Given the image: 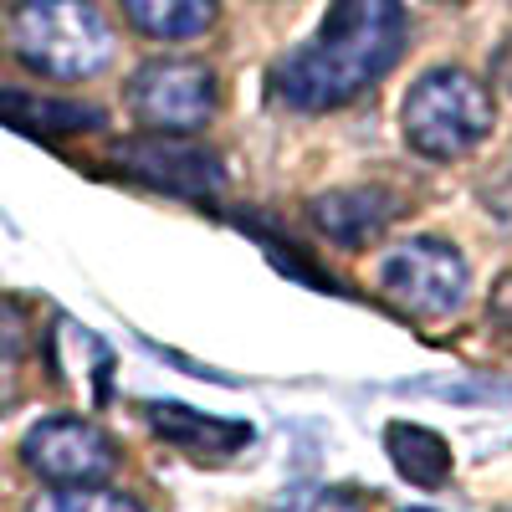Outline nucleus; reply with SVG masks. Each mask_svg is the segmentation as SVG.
Masks as SVG:
<instances>
[{
  "label": "nucleus",
  "instance_id": "obj_8",
  "mask_svg": "<svg viewBox=\"0 0 512 512\" xmlns=\"http://www.w3.org/2000/svg\"><path fill=\"white\" fill-rule=\"evenodd\" d=\"M313 226L333 246H369L384 236V226L405 216V200L384 185H349V190H323L313 205Z\"/></svg>",
  "mask_w": 512,
  "mask_h": 512
},
{
  "label": "nucleus",
  "instance_id": "obj_2",
  "mask_svg": "<svg viewBox=\"0 0 512 512\" xmlns=\"http://www.w3.org/2000/svg\"><path fill=\"white\" fill-rule=\"evenodd\" d=\"M497 123L487 82L466 67H431L410 82L400 103V128L405 144L425 159H461L472 154Z\"/></svg>",
  "mask_w": 512,
  "mask_h": 512
},
{
  "label": "nucleus",
  "instance_id": "obj_12",
  "mask_svg": "<svg viewBox=\"0 0 512 512\" xmlns=\"http://www.w3.org/2000/svg\"><path fill=\"white\" fill-rule=\"evenodd\" d=\"M384 451H390L395 472L415 487H446L451 482V446L436 431H425V425L395 420L384 431Z\"/></svg>",
  "mask_w": 512,
  "mask_h": 512
},
{
  "label": "nucleus",
  "instance_id": "obj_3",
  "mask_svg": "<svg viewBox=\"0 0 512 512\" xmlns=\"http://www.w3.org/2000/svg\"><path fill=\"white\" fill-rule=\"evenodd\" d=\"M16 57L52 82H88L113 62V31L93 0H26L16 11Z\"/></svg>",
  "mask_w": 512,
  "mask_h": 512
},
{
  "label": "nucleus",
  "instance_id": "obj_9",
  "mask_svg": "<svg viewBox=\"0 0 512 512\" xmlns=\"http://www.w3.org/2000/svg\"><path fill=\"white\" fill-rule=\"evenodd\" d=\"M144 420L154 425V436L180 446L200 461H226L236 451L251 446V425L246 420H221V415H205V410H190V405H144Z\"/></svg>",
  "mask_w": 512,
  "mask_h": 512
},
{
  "label": "nucleus",
  "instance_id": "obj_1",
  "mask_svg": "<svg viewBox=\"0 0 512 512\" xmlns=\"http://www.w3.org/2000/svg\"><path fill=\"white\" fill-rule=\"evenodd\" d=\"M405 52V6L400 0H333L318 36L287 52L267 93L292 113L344 108L390 72Z\"/></svg>",
  "mask_w": 512,
  "mask_h": 512
},
{
  "label": "nucleus",
  "instance_id": "obj_5",
  "mask_svg": "<svg viewBox=\"0 0 512 512\" xmlns=\"http://www.w3.org/2000/svg\"><path fill=\"white\" fill-rule=\"evenodd\" d=\"M128 108L144 128L154 134H195L216 118L221 103V82L205 62H180V57H159L144 62L134 77H128Z\"/></svg>",
  "mask_w": 512,
  "mask_h": 512
},
{
  "label": "nucleus",
  "instance_id": "obj_6",
  "mask_svg": "<svg viewBox=\"0 0 512 512\" xmlns=\"http://www.w3.org/2000/svg\"><path fill=\"white\" fill-rule=\"evenodd\" d=\"M21 461L47 487H103L118 466V446L82 415H47L26 431Z\"/></svg>",
  "mask_w": 512,
  "mask_h": 512
},
{
  "label": "nucleus",
  "instance_id": "obj_11",
  "mask_svg": "<svg viewBox=\"0 0 512 512\" xmlns=\"http://www.w3.org/2000/svg\"><path fill=\"white\" fill-rule=\"evenodd\" d=\"M123 16L149 41H195L216 26L221 0H123Z\"/></svg>",
  "mask_w": 512,
  "mask_h": 512
},
{
  "label": "nucleus",
  "instance_id": "obj_10",
  "mask_svg": "<svg viewBox=\"0 0 512 512\" xmlns=\"http://www.w3.org/2000/svg\"><path fill=\"white\" fill-rule=\"evenodd\" d=\"M0 123L21 128V134H36V139H67V134H93L108 118L88 103H62V98H36V93L0 88Z\"/></svg>",
  "mask_w": 512,
  "mask_h": 512
},
{
  "label": "nucleus",
  "instance_id": "obj_16",
  "mask_svg": "<svg viewBox=\"0 0 512 512\" xmlns=\"http://www.w3.org/2000/svg\"><path fill=\"white\" fill-rule=\"evenodd\" d=\"M405 512H431V507H405Z\"/></svg>",
  "mask_w": 512,
  "mask_h": 512
},
{
  "label": "nucleus",
  "instance_id": "obj_15",
  "mask_svg": "<svg viewBox=\"0 0 512 512\" xmlns=\"http://www.w3.org/2000/svg\"><path fill=\"white\" fill-rule=\"evenodd\" d=\"M492 67H497V82H502V88L512 93V41H507V47L497 52V62H492Z\"/></svg>",
  "mask_w": 512,
  "mask_h": 512
},
{
  "label": "nucleus",
  "instance_id": "obj_4",
  "mask_svg": "<svg viewBox=\"0 0 512 512\" xmlns=\"http://www.w3.org/2000/svg\"><path fill=\"white\" fill-rule=\"evenodd\" d=\"M379 287L410 318H446L466 297V256L436 236H405L379 256Z\"/></svg>",
  "mask_w": 512,
  "mask_h": 512
},
{
  "label": "nucleus",
  "instance_id": "obj_7",
  "mask_svg": "<svg viewBox=\"0 0 512 512\" xmlns=\"http://www.w3.org/2000/svg\"><path fill=\"white\" fill-rule=\"evenodd\" d=\"M113 169L123 180H139L164 195H185V200H216L226 190V164L216 149H200L180 134H159V139H134L113 149Z\"/></svg>",
  "mask_w": 512,
  "mask_h": 512
},
{
  "label": "nucleus",
  "instance_id": "obj_17",
  "mask_svg": "<svg viewBox=\"0 0 512 512\" xmlns=\"http://www.w3.org/2000/svg\"><path fill=\"white\" fill-rule=\"evenodd\" d=\"M446 6H456V0H446Z\"/></svg>",
  "mask_w": 512,
  "mask_h": 512
},
{
  "label": "nucleus",
  "instance_id": "obj_14",
  "mask_svg": "<svg viewBox=\"0 0 512 512\" xmlns=\"http://www.w3.org/2000/svg\"><path fill=\"white\" fill-rule=\"evenodd\" d=\"M267 512H364V502L354 492H344V487H313V482H303V487H287Z\"/></svg>",
  "mask_w": 512,
  "mask_h": 512
},
{
  "label": "nucleus",
  "instance_id": "obj_13",
  "mask_svg": "<svg viewBox=\"0 0 512 512\" xmlns=\"http://www.w3.org/2000/svg\"><path fill=\"white\" fill-rule=\"evenodd\" d=\"M26 512H144V507L108 487H47Z\"/></svg>",
  "mask_w": 512,
  "mask_h": 512
}]
</instances>
